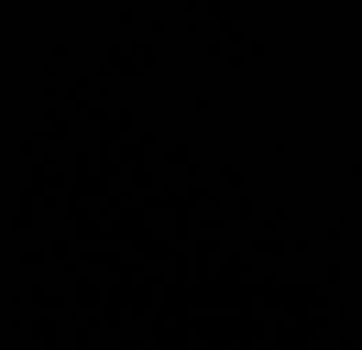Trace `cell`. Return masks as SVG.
<instances>
[]
</instances>
